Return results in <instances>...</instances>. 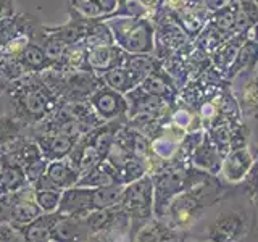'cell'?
<instances>
[{
    "mask_svg": "<svg viewBox=\"0 0 258 242\" xmlns=\"http://www.w3.org/2000/svg\"><path fill=\"white\" fill-rule=\"evenodd\" d=\"M255 228L253 213L245 210L223 212L208 224V242H240L250 229Z\"/></svg>",
    "mask_w": 258,
    "mask_h": 242,
    "instance_id": "cell-5",
    "label": "cell"
},
{
    "mask_svg": "<svg viewBox=\"0 0 258 242\" xmlns=\"http://www.w3.org/2000/svg\"><path fill=\"white\" fill-rule=\"evenodd\" d=\"M0 102H2V92H0ZM0 110H2V105H0Z\"/></svg>",
    "mask_w": 258,
    "mask_h": 242,
    "instance_id": "cell-40",
    "label": "cell"
},
{
    "mask_svg": "<svg viewBox=\"0 0 258 242\" xmlns=\"http://www.w3.org/2000/svg\"><path fill=\"white\" fill-rule=\"evenodd\" d=\"M28 184L26 173L21 165L0 157V196L16 192Z\"/></svg>",
    "mask_w": 258,
    "mask_h": 242,
    "instance_id": "cell-21",
    "label": "cell"
},
{
    "mask_svg": "<svg viewBox=\"0 0 258 242\" xmlns=\"http://www.w3.org/2000/svg\"><path fill=\"white\" fill-rule=\"evenodd\" d=\"M247 37H248V34H236V36L229 37L228 40H224V42L212 53V56H210L212 67L224 76L226 70L229 68L234 56H236V53L239 52L240 45L247 40Z\"/></svg>",
    "mask_w": 258,
    "mask_h": 242,
    "instance_id": "cell-26",
    "label": "cell"
},
{
    "mask_svg": "<svg viewBox=\"0 0 258 242\" xmlns=\"http://www.w3.org/2000/svg\"><path fill=\"white\" fill-rule=\"evenodd\" d=\"M152 21L155 24V52L153 53L158 60H165L166 56L192 45V40L187 34L166 13L157 10Z\"/></svg>",
    "mask_w": 258,
    "mask_h": 242,
    "instance_id": "cell-6",
    "label": "cell"
},
{
    "mask_svg": "<svg viewBox=\"0 0 258 242\" xmlns=\"http://www.w3.org/2000/svg\"><path fill=\"white\" fill-rule=\"evenodd\" d=\"M50 242H53V240H50Z\"/></svg>",
    "mask_w": 258,
    "mask_h": 242,
    "instance_id": "cell-42",
    "label": "cell"
},
{
    "mask_svg": "<svg viewBox=\"0 0 258 242\" xmlns=\"http://www.w3.org/2000/svg\"><path fill=\"white\" fill-rule=\"evenodd\" d=\"M256 68H258V67H256Z\"/></svg>",
    "mask_w": 258,
    "mask_h": 242,
    "instance_id": "cell-44",
    "label": "cell"
},
{
    "mask_svg": "<svg viewBox=\"0 0 258 242\" xmlns=\"http://www.w3.org/2000/svg\"><path fill=\"white\" fill-rule=\"evenodd\" d=\"M258 67V42L253 39H248L240 45L239 52L234 56L232 63L224 73V79L234 83V79L239 76H248L256 70Z\"/></svg>",
    "mask_w": 258,
    "mask_h": 242,
    "instance_id": "cell-15",
    "label": "cell"
},
{
    "mask_svg": "<svg viewBox=\"0 0 258 242\" xmlns=\"http://www.w3.org/2000/svg\"><path fill=\"white\" fill-rule=\"evenodd\" d=\"M115 44L127 53L155 52V24L149 18L115 16L107 20Z\"/></svg>",
    "mask_w": 258,
    "mask_h": 242,
    "instance_id": "cell-3",
    "label": "cell"
},
{
    "mask_svg": "<svg viewBox=\"0 0 258 242\" xmlns=\"http://www.w3.org/2000/svg\"><path fill=\"white\" fill-rule=\"evenodd\" d=\"M161 65V60H158L155 53H127L124 58V67L129 68L133 73H136L142 81L147 78L150 73L158 68Z\"/></svg>",
    "mask_w": 258,
    "mask_h": 242,
    "instance_id": "cell-29",
    "label": "cell"
},
{
    "mask_svg": "<svg viewBox=\"0 0 258 242\" xmlns=\"http://www.w3.org/2000/svg\"><path fill=\"white\" fill-rule=\"evenodd\" d=\"M100 78L105 86L121 94H127L129 91H133V89H136L142 83V79L129 68H126L124 65L123 67H116V68H111L108 71L102 73Z\"/></svg>",
    "mask_w": 258,
    "mask_h": 242,
    "instance_id": "cell-24",
    "label": "cell"
},
{
    "mask_svg": "<svg viewBox=\"0 0 258 242\" xmlns=\"http://www.w3.org/2000/svg\"><path fill=\"white\" fill-rule=\"evenodd\" d=\"M223 160L224 157L220 153V150L216 149V145L213 144V141L210 139V136L205 131L202 141L199 142V145L192 153L190 165L212 176H218L221 173Z\"/></svg>",
    "mask_w": 258,
    "mask_h": 242,
    "instance_id": "cell-17",
    "label": "cell"
},
{
    "mask_svg": "<svg viewBox=\"0 0 258 242\" xmlns=\"http://www.w3.org/2000/svg\"><path fill=\"white\" fill-rule=\"evenodd\" d=\"M234 196H245L247 199H250L253 205V216H255V212L258 210V158H255L252 169H250L244 179L237 184H232L231 197Z\"/></svg>",
    "mask_w": 258,
    "mask_h": 242,
    "instance_id": "cell-28",
    "label": "cell"
},
{
    "mask_svg": "<svg viewBox=\"0 0 258 242\" xmlns=\"http://www.w3.org/2000/svg\"><path fill=\"white\" fill-rule=\"evenodd\" d=\"M58 213H42L31 223L16 228L23 236L24 242H50L55 224L58 223Z\"/></svg>",
    "mask_w": 258,
    "mask_h": 242,
    "instance_id": "cell-19",
    "label": "cell"
},
{
    "mask_svg": "<svg viewBox=\"0 0 258 242\" xmlns=\"http://www.w3.org/2000/svg\"><path fill=\"white\" fill-rule=\"evenodd\" d=\"M121 208L129 218V237L134 240L136 234L153 218V181L147 173L141 179L124 186L123 197L119 202Z\"/></svg>",
    "mask_w": 258,
    "mask_h": 242,
    "instance_id": "cell-4",
    "label": "cell"
},
{
    "mask_svg": "<svg viewBox=\"0 0 258 242\" xmlns=\"http://www.w3.org/2000/svg\"><path fill=\"white\" fill-rule=\"evenodd\" d=\"M231 2H234V0H204V5L210 13H213L216 10H221L226 5H229Z\"/></svg>",
    "mask_w": 258,
    "mask_h": 242,
    "instance_id": "cell-37",
    "label": "cell"
},
{
    "mask_svg": "<svg viewBox=\"0 0 258 242\" xmlns=\"http://www.w3.org/2000/svg\"><path fill=\"white\" fill-rule=\"evenodd\" d=\"M15 16V2L13 0H0V20H7Z\"/></svg>",
    "mask_w": 258,
    "mask_h": 242,
    "instance_id": "cell-35",
    "label": "cell"
},
{
    "mask_svg": "<svg viewBox=\"0 0 258 242\" xmlns=\"http://www.w3.org/2000/svg\"><path fill=\"white\" fill-rule=\"evenodd\" d=\"M87 242H94V240H92V239H91V237H89V240H87Z\"/></svg>",
    "mask_w": 258,
    "mask_h": 242,
    "instance_id": "cell-41",
    "label": "cell"
},
{
    "mask_svg": "<svg viewBox=\"0 0 258 242\" xmlns=\"http://www.w3.org/2000/svg\"><path fill=\"white\" fill-rule=\"evenodd\" d=\"M24 75H28V73L23 68V65L20 63V60L16 58V56H10V55L0 56V76H2L8 84L21 79Z\"/></svg>",
    "mask_w": 258,
    "mask_h": 242,
    "instance_id": "cell-30",
    "label": "cell"
},
{
    "mask_svg": "<svg viewBox=\"0 0 258 242\" xmlns=\"http://www.w3.org/2000/svg\"><path fill=\"white\" fill-rule=\"evenodd\" d=\"M60 215V213H58ZM92 234L89 231L84 218L61 216L52 232L53 242H87Z\"/></svg>",
    "mask_w": 258,
    "mask_h": 242,
    "instance_id": "cell-18",
    "label": "cell"
},
{
    "mask_svg": "<svg viewBox=\"0 0 258 242\" xmlns=\"http://www.w3.org/2000/svg\"><path fill=\"white\" fill-rule=\"evenodd\" d=\"M127 100V118H150L160 119L169 115L173 107L165 99L144 91L141 84L124 94Z\"/></svg>",
    "mask_w": 258,
    "mask_h": 242,
    "instance_id": "cell-7",
    "label": "cell"
},
{
    "mask_svg": "<svg viewBox=\"0 0 258 242\" xmlns=\"http://www.w3.org/2000/svg\"><path fill=\"white\" fill-rule=\"evenodd\" d=\"M10 223V204L7 196H0V224Z\"/></svg>",
    "mask_w": 258,
    "mask_h": 242,
    "instance_id": "cell-36",
    "label": "cell"
},
{
    "mask_svg": "<svg viewBox=\"0 0 258 242\" xmlns=\"http://www.w3.org/2000/svg\"><path fill=\"white\" fill-rule=\"evenodd\" d=\"M253 163H255V157L248 150V147L234 149L224 157L220 174H223V177L228 183L237 184L248 174Z\"/></svg>",
    "mask_w": 258,
    "mask_h": 242,
    "instance_id": "cell-16",
    "label": "cell"
},
{
    "mask_svg": "<svg viewBox=\"0 0 258 242\" xmlns=\"http://www.w3.org/2000/svg\"><path fill=\"white\" fill-rule=\"evenodd\" d=\"M18 60L23 65V68L26 70V73H32V75H39V73H44L56 67V62L52 56L31 39L21 50Z\"/></svg>",
    "mask_w": 258,
    "mask_h": 242,
    "instance_id": "cell-20",
    "label": "cell"
},
{
    "mask_svg": "<svg viewBox=\"0 0 258 242\" xmlns=\"http://www.w3.org/2000/svg\"><path fill=\"white\" fill-rule=\"evenodd\" d=\"M189 4H204V0H187Z\"/></svg>",
    "mask_w": 258,
    "mask_h": 242,
    "instance_id": "cell-39",
    "label": "cell"
},
{
    "mask_svg": "<svg viewBox=\"0 0 258 242\" xmlns=\"http://www.w3.org/2000/svg\"><path fill=\"white\" fill-rule=\"evenodd\" d=\"M89 103L103 121H111L127 116V100L124 94L102 86L91 95Z\"/></svg>",
    "mask_w": 258,
    "mask_h": 242,
    "instance_id": "cell-10",
    "label": "cell"
},
{
    "mask_svg": "<svg viewBox=\"0 0 258 242\" xmlns=\"http://www.w3.org/2000/svg\"><path fill=\"white\" fill-rule=\"evenodd\" d=\"M256 2H258V0H256Z\"/></svg>",
    "mask_w": 258,
    "mask_h": 242,
    "instance_id": "cell-43",
    "label": "cell"
},
{
    "mask_svg": "<svg viewBox=\"0 0 258 242\" xmlns=\"http://www.w3.org/2000/svg\"><path fill=\"white\" fill-rule=\"evenodd\" d=\"M237 102L242 116L258 118V68L247 76L242 92L237 95Z\"/></svg>",
    "mask_w": 258,
    "mask_h": 242,
    "instance_id": "cell-27",
    "label": "cell"
},
{
    "mask_svg": "<svg viewBox=\"0 0 258 242\" xmlns=\"http://www.w3.org/2000/svg\"><path fill=\"white\" fill-rule=\"evenodd\" d=\"M28 131V126L12 115H0V144L16 134Z\"/></svg>",
    "mask_w": 258,
    "mask_h": 242,
    "instance_id": "cell-31",
    "label": "cell"
},
{
    "mask_svg": "<svg viewBox=\"0 0 258 242\" xmlns=\"http://www.w3.org/2000/svg\"><path fill=\"white\" fill-rule=\"evenodd\" d=\"M5 94L10 102L8 115L20 119L28 128L45 119L58 105V100L48 91L40 76L32 73L8 84Z\"/></svg>",
    "mask_w": 258,
    "mask_h": 242,
    "instance_id": "cell-2",
    "label": "cell"
},
{
    "mask_svg": "<svg viewBox=\"0 0 258 242\" xmlns=\"http://www.w3.org/2000/svg\"><path fill=\"white\" fill-rule=\"evenodd\" d=\"M141 87L144 91L165 99L173 108L179 103V89L174 84L173 78L169 76L166 70L163 68V63H161L158 68L153 70L150 75L142 81Z\"/></svg>",
    "mask_w": 258,
    "mask_h": 242,
    "instance_id": "cell-14",
    "label": "cell"
},
{
    "mask_svg": "<svg viewBox=\"0 0 258 242\" xmlns=\"http://www.w3.org/2000/svg\"><path fill=\"white\" fill-rule=\"evenodd\" d=\"M34 197L44 213H55L60 205L61 191H34Z\"/></svg>",
    "mask_w": 258,
    "mask_h": 242,
    "instance_id": "cell-32",
    "label": "cell"
},
{
    "mask_svg": "<svg viewBox=\"0 0 258 242\" xmlns=\"http://www.w3.org/2000/svg\"><path fill=\"white\" fill-rule=\"evenodd\" d=\"M91 212H94L92 188L73 186V188L61 192L60 205L56 213H60L61 216L86 218Z\"/></svg>",
    "mask_w": 258,
    "mask_h": 242,
    "instance_id": "cell-12",
    "label": "cell"
},
{
    "mask_svg": "<svg viewBox=\"0 0 258 242\" xmlns=\"http://www.w3.org/2000/svg\"><path fill=\"white\" fill-rule=\"evenodd\" d=\"M45 174L60 191H67V189L73 188V186H76L81 177L78 168L73 166L67 157L61 160L48 161Z\"/></svg>",
    "mask_w": 258,
    "mask_h": 242,
    "instance_id": "cell-23",
    "label": "cell"
},
{
    "mask_svg": "<svg viewBox=\"0 0 258 242\" xmlns=\"http://www.w3.org/2000/svg\"><path fill=\"white\" fill-rule=\"evenodd\" d=\"M7 87H8V83H7V81L2 76H0V92H5Z\"/></svg>",
    "mask_w": 258,
    "mask_h": 242,
    "instance_id": "cell-38",
    "label": "cell"
},
{
    "mask_svg": "<svg viewBox=\"0 0 258 242\" xmlns=\"http://www.w3.org/2000/svg\"><path fill=\"white\" fill-rule=\"evenodd\" d=\"M160 4L161 0H118L116 10L107 16H102L100 20L107 21L115 16H134V18L152 20Z\"/></svg>",
    "mask_w": 258,
    "mask_h": 242,
    "instance_id": "cell-22",
    "label": "cell"
},
{
    "mask_svg": "<svg viewBox=\"0 0 258 242\" xmlns=\"http://www.w3.org/2000/svg\"><path fill=\"white\" fill-rule=\"evenodd\" d=\"M177 26H179L187 37L192 40H196L199 34L204 28L207 26L208 18H210V12L205 8L204 4H187L181 12L168 15Z\"/></svg>",
    "mask_w": 258,
    "mask_h": 242,
    "instance_id": "cell-13",
    "label": "cell"
},
{
    "mask_svg": "<svg viewBox=\"0 0 258 242\" xmlns=\"http://www.w3.org/2000/svg\"><path fill=\"white\" fill-rule=\"evenodd\" d=\"M68 12H70V21L67 24H61V26H45V28L50 34H53L56 39L61 40L64 45L83 44L84 40L92 34L95 26L102 20L86 18V16H83L70 7H68Z\"/></svg>",
    "mask_w": 258,
    "mask_h": 242,
    "instance_id": "cell-8",
    "label": "cell"
},
{
    "mask_svg": "<svg viewBox=\"0 0 258 242\" xmlns=\"http://www.w3.org/2000/svg\"><path fill=\"white\" fill-rule=\"evenodd\" d=\"M111 184H121L119 176L115 166L108 160H103L95 168H92L87 174L79 177L76 186H81V188H103V186H111Z\"/></svg>",
    "mask_w": 258,
    "mask_h": 242,
    "instance_id": "cell-25",
    "label": "cell"
},
{
    "mask_svg": "<svg viewBox=\"0 0 258 242\" xmlns=\"http://www.w3.org/2000/svg\"><path fill=\"white\" fill-rule=\"evenodd\" d=\"M48 166V160L42 155L36 160H32L31 163H28L24 166V173H26V177H28V183L32 184L34 181H37L40 176L45 173V169Z\"/></svg>",
    "mask_w": 258,
    "mask_h": 242,
    "instance_id": "cell-33",
    "label": "cell"
},
{
    "mask_svg": "<svg viewBox=\"0 0 258 242\" xmlns=\"http://www.w3.org/2000/svg\"><path fill=\"white\" fill-rule=\"evenodd\" d=\"M231 192V183H224L218 176L208 174L169 202L165 218L161 221H165L173 229L189 232V229L207 212V208L229 199Z\"/></svg>",
    "mask_w": 258,
    "mask_h": 242,
    "instance_id": "cell-1",
    "label": "cell"
},
{
    "mask_svg": "<svg viewBox=\"0 0 258 242\" xmlns=\"http://www.w3.org/2000/svg\"><path fill=\"white\" fill-rule=\"evenodd\" d=\"M7 199L8 204H10V224L15 226V228L28 224L44 213L42 208L37 205L34 197V188L31 184L16 192L7 194Z\"/></svg>",
    "mask_w": 258,
    "mask_h": 242,
    "instance_id": "cell-9",
    "label": "cell"
},
{
    "mask_svg": "<svg viewBox=\"0 0 258 242\" xmlns=\"http://www.w3.org/2000/svg\"><path fill=\"white\" fill-rule=\"evenodd\" d=\"M0 242H24L20 231L10 223L0 224Z\"/></svg>",
    "mask_w": 258,
    "mask_h": 242,
    "instance_id": "cell-34",
    "label": "cell"
},
{
    "mask_svg": "<svg viewBox=\"0 0 258 242\" xmlns=\"http://www.w3.org/2000/svg\"><path fill=\"white\" fill-rule=\"evenodd\" d=\"M126 58V52L119 45L113 44H102L94 47H86V62L87 68L102 75L111 68L123 67Z\"/></svg>",
    "mask_w": 258,
    "mask_h": 242,
    "instance_id": "cell-11",
    "label": "cell"
}]
</instances>
